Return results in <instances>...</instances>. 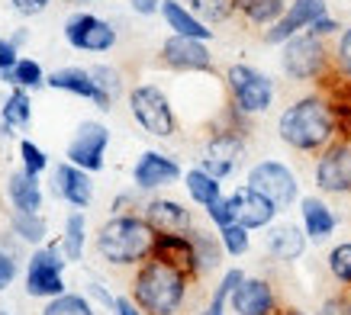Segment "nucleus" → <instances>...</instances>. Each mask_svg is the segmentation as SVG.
<instances>
[{
	"mask_svg": "<svg viewBox=\"0 0 351 315\" xmlns=\"http://www.w3.org/2000/svg\"><path fill=\"white\" fill-rule=\"evenodd\" d=\"M316 315H351V293L348 290H341V293L326 296Z\"/></svg>",
	"mask_w": 351,
	"mask_h": 315,
	"instance_id": "42",
	"label": "nucleus"
},
{
	"mask_svg": "<svg viewBox=\"0 0 351 315\" xmlns=\"http://www.w3.org/2000/svg\"><path fill=\"white\" fill-rule=\"evenodd\" d=\"M341 29H345V26H341V23L335 20L332 13H326V16H319V20H316V23H313V26H309V32H316V36H322V39H335V36H339Z\"/></svg>",
	"mask_w": 351,
	"mask_h": 315,
	"instance_id": "44",
	"label": "nucleus"
},
{
	"mask_svg": "<svg viewBox=\"0 0 351 315\" xmlns=\"http://www.w3.org/2000/svg\"><path fill=\"white\" fill-rule=\"evenodd\" d=\"M84 242H87V222L84 212L75 210L64 219V235H62V251L68 261H81L84 257Z\"/></svg>",
	"mask_w": 351,
	"mask_h": 315,
	"instance_id": "30",
	"label": "nucleus"
},
{
	"mask_svg": "<svg viewBox=\"0 0 351 315\" xmlns=\"http://www.w3.org/2000/svg\"><path fill=\"white\" fill-rule=\"evenodd\" d=\"M300 219H303V231H306L309 242H329L332 231L339 229V216L332 212V206L319 197H303L300 200Z\"/></svg>",
	"mask_w": 351,
	"mask_h": 315,
	"instance_id": "23",
	"label": "nucleus"
},
{
	"mask_svg": "<svg viewBox=\"0 0 351 315\" xmlns=\"http://www.w3.org/2000/svg\"><path fill=\"white\" fill-rule=\"evenodd\" d=\"M155 235L158 231L152 229L138 212L113 216L97 229V254L110 267H138V264H145L152 257Z\"/></svg>",
	"mask_w": 351,
	"mask_h": 315,
	"instance_id": "3",
	"label": "nucleus"
},
{
	"mask_svg": "<svg viewBox=\"0 0 351 315\" xmlns=\"http://www.w3.org/2000/svg\"><path fill=\"white\" fill-rule=\"evenodd\" d=\"M90 74H94V81H97V87H100V94L107 97L110 103H113V100L123 94V74H119L117 68H110V64H94V68H90Z\"/></svg>",
	"mask_w": 351,
	"mask_h": 315,
	"instance_id": "38",
	"label": "nucleus"
},
{
	"mask_svg": "<svg viewBox=\"0 0 351 315\" xmlns=\"http://www.w3.org/2000/svg\"><path fill=\"white\" fill-rule=\"evenodd\" d=\"M161 64L168 71L178 74H213V55H210V45L200 42V39H187V36H168L161 42Z\"/></svg>",
	"mask_w": 351,
	"mask_h": 315,
	"instance_id": "12",
	"label": "nucleus"
},
{
	"mask_svg": "<svg viewBox=\"0 0 351 315\" xmlns=\"http://www.w3.org/2000/svg\"><path fill=\"white\" fill-rule=\"evenodd\" d=\"M26 39H29V29H20V32H13V36H10V42L16 45V49H20V45L26 42Z\"/></svg>",
	"mask_w": 351,
	"mask_h": 315,
	"instance_id": "49",
	"label": "nucleus"
},
{
	"mask_svg": "<svg viewBox=\"0 0 351 315\" xmlns=\"http://www.w3.org/2000/svg\"><path fill=\"white\" fill-rule=\"evenodd\" d=\"M265 251L274 257V261H300L303 257V251H306V231H303V225H293V222H274L271 229H265Z\"/></svg>",
	"mask_w": 351,
	"mask_h": 315,
	"instance_id": "21",
	"label": "nucleus"
},
{
	"mask_svg": "<svg viewBox=\"0 0 351 315\" xmlns=\"http://www.w3.org/2000/svg\"><path fill=\"white\" fill-rule=\"evenodd\" d=\"M142 219L149 222L155 231H191L193 229V212L178 200L168 197H152L142 206Z\"/></svg>",
	"mask_w": 351,
	"mask_h": 315,
	"instance_id": "20",
	"label": "nucleus"
},
{
	"mask_svg": "<svg viewBox=\"0 0 351 315\" xmlns=\"http://www.w3.org/2000/svg\"><path fill=\"white\" fill-rule=\"evenodd\" d=\"M16 273H20V257H16L10 248L0 244V290H7V286L16 280Z\"/></svg>",
	"mask_w": 351,
	"mask_h": 315,
	"instance_id": "40",
	"label": "nucleus"
},
{
	"mask_svg": "<svg viewBox=\"0 0 351 315\" xmlns=\"http://www.w3.org/2000/svg\"><path fill=\"white\" fill-rule=\"evenodd\" d=\"M245 184L258 190L261 197H267L280 212H287L300 200V180L293 174V168H287L284 161H274V158H265V161L252 164Z\"/></svg>",
	"mask_w": 351,
	"mask_h": 315,
	"instance_id": "8",
	"label": "nucleus"
},
{
	"mask_svg": "<svg viewBox=\"0 0 351 315\" xmlns=\"http://www.w3.org/2000/svg\"><path fill=\"white\" fill-rule=\"evenodd\" d=\"M161 3H165V0H129L132 13H138V16H155V13H161Z\"/></svg>",
	"mask_w": 351,
	"mask_h": 315,
	"instance_id": "46",
	"label": "nucleus"
},
{
	"mask_svg": "<svg viewBox=\"0 0 351 315\" xmlns=\"http://www.w3.org/2000/svg\"><path fill=\"white\" fill-rule=\"evenodd\" d=\"M290 7V0H235V13L242 16L245 23H252V26H274L284 10Z\"/></svg>",
	"mask_w": 351,
	"mask_h": 315,
	"instance_id": "27",
	"label": "nucleus"
},
{
	"mask_svg": "<svg viewBox=\"0 0 351 315\" xmlns=\"http://www.w3.org/2000/svg\"><path fill=\"white\" fill-rule=\"evenodd\" d=\"M313 180L326 197H351V142L335 138L329 148L316 155Z\"/></svg>",
	"mask_w": 351,
	"mask_h": 315,
	"instance_id": "9",
	"label": "nucleus"
},
{
	"mask_svg": "<svg viewBox=\"0 0 351 315\" xmlns=\"http://www.w3.org/2000/svg\"><path fill=\"white\" fill-rule=\"evenodd\" d=\"M107 145H110V129L97 119H87L81 123L68 145V161L75 168L87 171V174H97L104 171V155H107Z\"/></svg>",
	"mask_w": 351,
	"mask_h": 315,
	"instance_id": "13",
	"label": "nucleus"
},
{
	"mask_svg": "<svg viewBox=\"0 0 351 315\" xmlns=\"http://www.w3.org/2000/svg\"><path fill=\"white\" fill-rule=\"evenodd\" d=\"M152 257H158V261L184 270L193 284L200 280V267H197V251H193L191 231H158V235H155Z\"/></svg>",
	"mask_w": 351,
	"mask_h": 315,
	"instance_id": "17",
	"label": "nucleus"
},
{
	"mask_svg": "<svg viewBox=\"0 0 351 315\" xmlns=\"http://www.w3.org/2000/svg\"><path fill=\"white\" fill-rule=\"evenodd\" d=\"M181 177H184L181 164L171 155H165V151H142L136 168H132V184H136V190H145V193L165 190L171 184H178Z\"/></svg>",
	"mask_w": 351,
	"mask_h": 315,
	"instance_id": "16",
	"label": "nucleus"
},
{
	"mask_svg": "<svg viewBox=\"0 0 351 315\" xmlns=\"http://www.w3.org/2000/svg\"><path fill=\"white\" fill-rule=\"evenodd\" d=\"M226 81V94L229 103L239 106L248 116H261L274 106V81L265 71H258L252 64H229L223 74Z\"/></svg>",
	"mask_w": 351,
	"mask_h": 315,
	"instance_id": "5",
	"label": "nucleus"
},
{
	"mask_svg": "<svg viewBox=\"0 0 351 315\" xmlns=\"http://www.w3.org/2000/svg\"><path fill=\"white\" fill-rule=\"evenodd\" d=\"M274 315H277V312H274Z\"/></svg>",
	"mask_w": 351,
	"mask_h": 315,
	"instance_id": "52",
	"label": "nucleus"
},
{
	"mask_svg": "<svg viewBox=\"0 0 351 315\" xmlns=\"http://www.w3.org/2000/svg\"><path fill=\"white\" fill-rule=\"evenodd\" d=\"M45 84L55 87V90H64V94H75V97H84V100H94L97 110H110V100L100 94V87H97L94 74L90 68H58L45 77Z\"/></svg>",
	"mask_w": 351,
	"mask_h": 315,
	"instance_id": "22",
	"label": "nucleus"
},
{
	"mask_svg": "<svg viewBox=\"0 0 351 315\" xmlns=\"http://www.w3.org/2000/svg\"><path fill=\"white\" fill-rule=\"evenodd\" d=\"M52 193L58 200L68 203V206H75V210H87L90 200H94V180H90L87 171L75 168L71 161L68 164H55Z\"/></svg>",
	"mask_w": 351,
	"mask_h": 315,
	"instance_id": "19",
	"label": "nucleus"
},
{
	"mask_svg": "<svg viewBox=\"0 0 351 315\" xmlns=\"http://www.w3.org/2000/svg\"><path fill=\"white\" fill-rule=\"evenodd\" d=\"M0 119H3V129H26L32 123V103H29V94L16 87L3 106H0Z\"/></svg>",
	"mask_w": 351,
	"mask_h": 315,
	"instance_id": "31",
	"label": "nucleus"
},
{
	"mask_svg": "<svg viewBox=\"0 0 351 315\" xmlns=\"http://www.w3.org/2000/svg\"><path fill=\"white\" fill-rule=\"evenodd\" d=\"M280 71L297 84H319L329 77L332 68V45L316 32H300L280 45Z\"/></svg>",
	"mask_w": 351,
	"mask_h": 315,
	"instance_id": "4",
	"label": "nucleus"
},
{
	"mask_svg": "<svg viewBox=\"0 0 351 315\" xmlns=\"http://www.w3.org/2000/svg\"><path fill=\"white\" fill-rule=\"evenodd\" d=\"M20 158H23V171H26V174H32V177H39V174L49 168V158L43 155V148L32 145L29 138H26V142H20Z\"/></svg>",
	"mask_w": 351,
	"mask_h": 315,
	"instance_id": "39",
	"label": "nucleus"
},
{
	"mask_svg": "<svg viewBox=\"0 0 351 315\" xmlns=\"http://www.w3.org/2000/svg\"><path fill=\"white\" fill-rule=\"evenodd\" d=\"M277 136L284 145L300 151V155H319L322 148H329L339 138L329 97L313 90V94L293 100L277 116Z\"/></svg>",
	"mask_w": 351,
	"mask_h": 315,
	"instance_id": "1",
	"label": "nucleus"
},
{
	"mask_svg": "<svg viewBox=\"0 0 351 315\" xmlns=\"http://www.w3.org/2000/svg\"><path fill=\"white\" fill-rule=\"evenodd\" d=\"M184 187L191 193V200L197 203V206H203V210L223 197V180H216L213 174H206L203 168L187 171V174H184Z\"/></svg>",
	"mask_w": 351,
	"mask_h": 315,
	"instance_id": "28",
	"label": "nucleus"
},
{
	"mask_svg": "<svg viewBox=\"0 0 351 315\" xmlns=\"http://www.w3.org/2000/svg\"><path fill=\"white\" fill-rule=\"evenodd\" d=\"M16 62H20V49H16L10 39H0V77H3V81L10 77Z\"/></svg>",
	"mask_w": 351,
	"mask_h": 315,
	"instance_id": "43",
	"label": "nucleus"
},
{
	"mask_svg": "<svg viewBox=\"0 0 351 315\" xmlns=\"http://www.w3.org/2000/svg\"><path fill=\"white\" fill-rule=\"evenodd\" d=\"M10 229L13 235L26 244H43L45 235H49V222H45L43 212H20L13 210L10 212Z\"/></svg>",
	"mask_w": 351,
	"mask_h": 315,
	"instance_id": "29",
	"label": "nucleus"
},
{
	"mask_svg": "<svg viewBox=\"0 0 351 315\" xmlns=\"http://www.w3.org/2000/svg\"><path fill=\"white\" fill-rule=\"evenodd\" d=\"M129 113L155 138H171L178 132V116L168 94L158 84H138L129 90Z\"/></svg>",
	"mask_w": 351,
	"mask_h": 315,
	"instance_id": "6",
	"label": "nucleus"
},
{
	"mask_svg": "<svg viewBox=\"0 0 351 315\" xmlns=\"http://www.w3.org/2000/svg\"><path fill=\"white\" fill-rule=\"evenodd\" d=\"M68 257H64L62 244H43L29 254V264H26V280H23V290L32 299H55V296L64 293V267H68Z\"/></svg>",
	"mask_w": 351,
	"mask_h": 315,
	"instance_id": "7",
	"label": "nucleus"
},
{
	"mask_svg": "<svg viewBox=\"0 0 351 315\" xmlns=\"http://www.w3.org/2000/svg\"><path fill=\"white\" fill-rule=\"evenodd\" d=\"M43 315H97L94 305H90V299L81 293H62L55 296V299H49L43 309Z\"/></svg>",
	"mask_w": 351,
	"mask_h": 315,
	"instance_id": "33",
	"label": "nucleus"
},
{
	"mask_svg": "<svg viewBox=\"0 0 351 315\" xmlns=\"http://www.w3.org/2000/svg\"><path fill=\"white\" fill-rule=\"evenodd\" d=\"M13 10L20 13V16H39V13L49 10V3L52 0H10Z\"/></svg>",
	"mask_w": 351,
	"mask_h": 315,
	"instance_id": "45",
	"label": "nucleus"
},
{
	"mask_svg": "<svg viewBox=\"0 0 351 315\" xmlns=\"http://www.w3.org/2000/svg\"><path fill=\"white\" fill-rule=\"evenodd\" d=\"M229 206H232L235 222L245 225L248 231L271 229L274 219L280 216V210H277L274 203L267 200V197H261L258 190H252L248 184H242V187H235L232 193H229Z\"/></svg>",
	"mask_w": 351,
	"mask_h": 315,
	"instance_id": "15",
	"label": "nucleus"
},
{
	"mask_svg": "<svg viewBox=\"0 0 351 315\" xmlns=\"http://www.w3.org/2000/svg\"><path fill=\"white\" fill-rule=\"evenodd\" d=\"M64 3H71V7H77V10H81V7H87V3H94V0H64Z\"/></svg>",
	"mask_w": 351,
	"mask_h": 315,
	"instance_id": "50",
	"label": "nucleus"
},
{
	"mask_svg": "<svg viewBox=\"0 0 351 315\" xmlns=\"http://www.w3.org/2000/svg\"><path fill=\"white\" fill-rule=\"evenodd\" d=\"M87 293L94 296V299H100L104 305H110V309H117V296L110 293V290H104L100 284H87Z\"/></svg>",
	"mask_w": 351,
	"mask_h": 315,
	"instance_id": "47",
	"label": "nucleus"
},
{
	"mask_svg": "<svg viewBox=\"0 0 351 315\" xmlns=\"http://www.w3.org/2000/svg\"><path fill=\"white\" fill-rule=\"evenodd\" d=\"M181 3H187L206 26H216V23L235 16V0H181Z\"/></svg>",
	"mask_w": 351,
	"mask_h": 315,
	"instance_id": "32",
	"label": "nucleus"
},
{
	"mask_svg": "<svg viewBox=\"0 0 351 315\" xmlns=\"http://www.w3.org/2000/svg\"><path fill=\"white\" fill-rule=\"evenodd\" d=\"M348 293H351V290H348Z\"/></svg>",
	"mask_w": 351,
	"mask_h": 315,
	"instance_id": "51",
	"label": "nucleus"
},
{
	"mask_svg": "<svg viewBox=\"0 0 351 315\" xmlns=\"http://www.w3.org/2000/svg\"><path fill=\"white\" fill-rule=\"evenodd\" d=\"M7 84L23 87V90H32V87L45 84L43 64H39V62H32V58H20V62H16V68L10 71V77H7Z\"/></svg>",
	"mask_w": 351,
	"mask_h": 315,
	"instance_id": "36",
	"label": "nucleus"
},
{
	"mask_svg": "<svg viewBox=\"0 0 351 315\" xmlns=\"http://www.w3.org/2000/svg\"><path fill=\"white\" fill-rule=\"evenodd\" d=\"M332 68H335L341 81L351 84V26H345L332 42Z\"/></svg>",
	"mask_w": 351,
	"mask_h": 315,
	"instance_id": "37",
	"label": "nucleus"
},
{
	"mask_svg": "<svg viewBox=\"0 0 351 315\" xmlns=\"http://www.w3.org/2000/svg\"><path fill=\"white\" fill-rule=\"evenodd\" d=\"M161 20L171 29V36H187V39H200V42L213 39V29L181 0H165L161 3Z\"/></svg>",
	"mask_w": 351,
	"mask_h": 315,
	"instance_id": "24",
	"label": "nucleus"
},
{
	"mask_svg": "<svg viewBox=\"0 0 351 315\" xmlns=\"http://www.w3.org/2000/svg\"><path fill=\"white\" fill-rule=\"evenodd\" d=\"M229 309L235 315H274L280 305H277L274 286L267 284L265 277H245L242 284L235 286Z\"/></svg>",
	"mask_w": 351,
	"mask_h": 315,
	"instance_id": "18",
	"label": "nucleus"
},
{
	"mask_svg": "<svg viewBox=\"0 0 351 315\" xmlns=\"http://www.w3.org/2000/svg\"><path fill=\"white\" fill-rule=\"evenodd\" d=\"M191 242H193V251H197V267H200V277L219 270V264H223V257H226V248H223V242H219V231L213 235L210 229H197V225H193V229H191Z\"/></svg>",
	"mask_w": 351,
	"mask_h": 315,
	"instance_id": "26",
	"label": "nucleus"
},
{
	"mask_svg": "<svg viewBox=\"0 0 351 315\" xmlns=\"http://www.w3.org/2000/svg\"><path fill=\"white\" fill-rule=\"evenodd\" d=\"M7 197H10L13 210H20V212H43V190H39V180L32 177V174H26V171L10 174Z\"/></svg>",
	"mask_w": 351,
	"mask_h": 315,
	"instance_id": "25",
	"label": "nucleus"
},
{
	"mask_svg": "<svg viewBox=\"0 0 351 315\" xmlns=\"http://www.w3.org/2000/svg\"><path fill=\"white\" fill-rule=\"evenodd\" d=\"M203 212H206V219L213 222L216 229H226V225H232V222H235L232 206H229V197H219V200L210 203V206H206Z\"/></svg>",
	"mask_w": 351,
	"mask_h": 315,
	"instance_id": "41",
	"label": "nucleus"
},
{
	"mask_svg": "<svg viewBox=\"0 0 351 315\" xmlns=\"http://www.w3.org/2000/svg\"><path fill=\"white\" fill-rule=\"evenodd\" d=\"M242 158H245L242 132L213 126V132L203 142V155H200V161H197V168H203L206 174H213L216 180H226L235 174V168L242 164Z\"/></svg>",
	"mask_w": 351,
	"mask_h": 315,
	"instance_id": "10",
	"label": "nucleus"
},
{
	"mask_svg": "<svg viewBox=\"0 0 351 315\" xmlns=\"http://www.w3.org/2000/svg\"><path fill=\"white\" fill-rule=\"evenodd\" d=\"M216 231H219V242H223V248H226V254H229V257H242V254L252 251V231L245 229V225L232 222V225L216 229Z\"/></svg>",
	"mask_w": 351,
	"mask_h": 315,
	"instance_id": "35",
	"label": "nucleus"
},
{
	"mask_svg": "<svg viewBox=\"0 0 351 315\" xmlns=\"http://www.w3.org/2000/svg\"><path fill=\"white\" fill-rule=\"evenodd\" d=\"M113 312L117 315H145L136 303H132V296H117V309H113Z\"/></svg>",
	"mask_w": 351,
	"mask_h": 315,
	"instance_id": "48",
	"label": "nucleus"
},
{
	"mask_svg": "<svg viewBox=\"0 0 351 315\" xmlns=\"http://www.w3.org/2000/svg\"><path fill=\"white\" fill-rule=\"evenodd\" d=\"M132 303L145 315H178L187 305V293H191L193 280L184 270L171 267V264L149 257L145 264H138L132 273Z\"/></svg>",
	"mask_w": 351,
	"mask_h": 315,
	"instance_id": "2",
	"label": "nucleus"
},
{
	"mask_svg": "<svg viewBox=\"0 0 351 315\" xmlns=\"http://www.w3.org/2000/svg\"><path fill=\"white\" fill-rule=\"evenodd\" d=\"M64 42L77 49V52H110L117 45V29L107 20H100L94 13L77 10L64 20Z\"/></svg>",
	"mask_w": 351,
	"mask_h": 315,
	"instance_id": "11",
	"label": "nucleus"
},
{
	"mask_svg": "<svg viewBox=\"0 0 351 315\" xmlns=\"http://www.w3.org/2000/svg\"><path fill=\"white\" fill-rule=\"evenodd\" d=\"M326 13H329V3H326V0H290V7L284 10V16H280L274 26L265 29V42L284 45L287 39L306 32L309 26L319 20V16H326Z\"/></svg>",
	"mask_w": 351,
	"mask_h": 315,
	"instance_id": "14",
	"label": "nucleus"
},
{
	"mask_svg": "<svg viewBox=\"0 0 351 315\" xmlns=\"http://www.w3.org/2000/svg\"><path fill=\"white\" fill-rule=\"evenodd\" d=\"M326 264H329L332 280L339 286H345V290H351V242L335 244L329 251V257H326Z\"/></svg>",
	"mask_w": 351,
	"mask_h": 315,
	"instance_id": "34",
	"label": "nucleus"
}]
</instances>
